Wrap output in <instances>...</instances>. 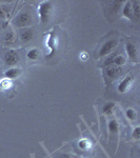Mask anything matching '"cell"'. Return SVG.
<instances>
[{"mask_svg": "<svg viewBox=\"0 0 140 158\" xmlns=\"http://www.w3.org/2000/svg\"><path fill=\"white\" fill-rule=\"evenodd\" d=\"M53 14V3L51 1H42L38 6V15L40 22L42 24H47L50 21Z\"/></svg>", "mask_w": 140, "mask_h": 158, "instance_id": "cell-1", "label": "cell"}, {"mask_svg": "<svg viewBox=\"0 0 140 158\" xmlns=\"http://www.w3.org/2000/svg\"><path fill=\"white\" fill-rule=\"evenodd\" d=\"M119 43V40L117 39H111L109 40V41L104 42L103 45L101 47L100 51H99V58L101 57H108L109 55H111L112 53L114 52V50L117 48V45H118Z\"/></svg>", "mask_w": 140, "mask_h": 158, "instance_id": "cell-2", "label": "cell"}, {"mask_svg": "<svg viewBox=\"0 0 140 158\" xmlns=\"http://www.w3.org/2000/svg\"><path fill=\"white\" fill-rule=\"evenodd\" d=\"M133 83H134V76H132V75L126 76V77L119 82L118 86H117V91L121 94L126 93V92H129L130 89L132 88Z\"/></svg>", "mask_w": 140, "mask_h": 158, "instance_id": "cell-3", "label": "cell"}, {"mask_svg": "<svg viewBox=\"0 0 140 158\" xmlns=\"http://www.w3.org/2000/svg\"><path fill=\"white\" fill-rule=\"evenodd\" d=\"M126 52L128 54L129 59L133 62H138V50L134 42L126 41Z\"/></svg>", "mask_w": 140, "mask_h": 158, "instance_id": "cell-4", "label": "cell"}, {"mask_svg": "<svg viewBox=\"0 0 140 158\" xmlns=\"http://www.w3.org/2000/svg\"><path fill=\"white\" fill-rule=\"evenodd\" d=\"M19 59L20 58H19L18 53L14 50L7 51L6 54H4V62H6V65H9V67H11V68L15 67V65L19 62Z\"/></svg>", "mask_w": 140, "mask_h": 158, "instance_id": "cell-5", "label": "cell"}, {"mask_svg": "<svg viewBox=\"0 0 140 158\" xmlns=\"http://www.w3.org/2000/svg\"><path fill=\"white\" fill-rule=\"evenodd\" d=\"M32 23V17L29 13L23 12V13H20L18 16L16 17V25L19 27H27L31 25Z\"/></svg>", "mask_w": 140, "mask_h": 158, "instance_id": "cell-6", "label": "cell"}, {"mask_svg": "<svg viewBox=\"0 0 140 158\" xmlns=\"http://www.w3.org/2000/svg\"><path fill=\"white\" fill-rule=\"evenodd\" d=\"M122 68L116 67V65H110L106 67L105 69V75L110 80H114V79L118 78V76L122 73Z\"/></svg>", "mask_w": 140, "mask_h": 158, "instance_id": "cell-7", "label": "cell"}, {"mask_svg": "<svg viewBox=\"0 0 140 158\" xmlns=\"http://www.w3.org/2000/svg\"><path fill=\"white\" fill-rule=\"evenodd\" d=\"M20 74H21V70L16 67H13V68H10L4 72V77L7 78V79H16L17 77H19Z\"/></svg>", "mask_w": 140, "mask_h": 158, "instance_id": "cell-8", "label": "cell"}, {"mask_svg": "<svg viewBox=\"0 0 140 158\" xmlns=\"http://www.w3.org/2000/svg\"><path fill=\"white\" fill-rule=\"evenodd\" d=\"M34 37V32H33L32 29H29V27H25V29H22L21 32H20V38L23 42H29L33 39Z\"/></svg>", "mask_w": 140, "mask_h": 158, "instance_id": "cell-9", "label": "cell"}, {"mask_svg": "<svg viewBox=\"0 0 140 158\" xmlns=\"http://www.w3.org/2000/svg\"><path fill=\"white\" fill-rule=\"evenodd\" d=\"M122 16L124 18L132 20L133 19V9H132V2L131 1H126L124 4L123 9H122Z\"/></svg>", "mask_w": 140, "mask_h": 158, "instance_id": "cell-10", "label": "cell"}, {"mask_svg": "<svg viewBox=\"0 0 140 158\" xmlns=\"http://www.w3.org/2000/svg\"><path fill=\"white\" fill-rule=\"evenodd\" d=\"M126 62V59L123 55H115L113 59V62H112V65H116V67L122 68Z\"/></svg>", "mask_w": 140, "mask_h": 158, "instance_id": "cell-11", "label": "cell"}, {"mask_svg": "<svg viewBox=\"0 0 140 158\" xmlns=\"http://www.w3.org/2000/svg\"><path fill=\"white\" fill-rule=\"evenodd\" d=\"M78 148L82 151H89V150L92 148V143L89 139L86 138H81L79 141H78Z\"/></svg>", "mask_w": 140, "mask_h": 158, "instance_id": "cell-12", "label": "cell"}, {"mask_svg": "<svg viewBox=\"0 0 140 158\" xmlns=\"http://www.w3.org/2000/svg\"><path fill=\"white\" fill-rule=\"evenodd\" d=\"M109 131L110 134H117L119 132V123L116 119H113L109 122Z\"/></svg>", "mask_w": 140, "mask_h": 158, "instance_id": "cell-13", "label": "cell"}, {"mask_svg": "<svg viewBox=\"0 0 140 158\" xmlns=\"http://www.w3.org/2000/svg\"><path fill=\"white\" fill-rule=\"evenodd\" d=\"M13 86V82L11 79H7V78H2L0 79V89L3 91H6L9 90V89H11Z\"/></svg>", "mask_w": 140, "mask_h": 158, "instance_id": "cell-14", "label": "cell"}, {"mask_svg": "<svg viewBox=\"0 0 140 158\" xmlns=\"http://www.w3.org/2000/svg\"><path fill=\"white\" fill-rule=\"evenodd\" d=\"M115 102H112V101H110V102H106V104H104L103 106V114H106V115H112L114 112V109H115Z\"/></svg>", "mask_w": 140, "mask_h": 158, "instance_id": "cell-15", "label": "cell"}, {"mask_svg": "<svg viewBox=\"0 0 140 158\" xmlns=\"http://www.w3.org/2000/svg\"><path fill=\"white\" fill-rule=\"evenodd\" d=\"M132 9H133V16H135V18L138 20L140 18V2H132Z\"/></svg>", "mask_w": 140, "mask_h": 158, "instance_id": "cell-16", "label": "cell"}, {"mask_svg": "<svg viewBox=\"0 0 140 158\" xmlns=\"http://www.w3.org/2000/svg\"><path fill=\"white\" fill-rule=\"evenodd\" d=\"M39 56H40V53H39V51H38L37 49L30 50L29 52H27V57L29 58V59H31V60H36V59L39 58Z\"/></svg>", "mask_w": 140, "mask_h": 158, "instance_id": "cell-17", "label": "cell"}, {"mask_svg": "<svg viewBox=\"0 0 140 158\" xmlns=\"http://www.w3.org/2000/svg\"><path fill=\"white\" fill-rule=\"evenodd\" d=\"M126 118L130 119L131 121H134L135 119L137 118V113L134 109H128L126 111Z\"/></svg>", "mask_w": 140, "mask_h": 158, "instance_id": "cell-18", "label": "cell"}, {"mask_svg": "<svg viewBox=\"0 0 140 158\" xmlns=\"http://www.w3.org/2000/svg\"><path fill=\"white\" fill-rule=\"evenodd\" d=\"M4 40H6V43H12L14 42L15 40V37H14V34L12 32H9L6 34V37H4Z\"/></svg>", "mask_w": 140, "mask_h": 158, "instance_id": "cell-19", "label": "cell"}, {"mask_svg": "<svg viewBox=\"0 0 140 158\" xmlns=\"http://www.w3.org/2000/svg\"><path fill=\"white\" fill-rule=\"evenodd\" d=\"M132 137H133L135 140L140 139V128L139 127H136V128L134 129L133 133H132Z\"/></svg>", "mask_w": 140, "mask_h": 158, "instance_id": "cell-20", "label": "cell"}, {"mask_svg": "<svg viewBox=\"0 0 140 158\" xmlns=\"http://www.w3.org/2000/svg\"><path fill=\"white\" fill-rule=\"evenodd\" d=\"M88 58H89V55H88V53L86 52H81L80 53V59L81 60H88Z\"/></svg>", "mask_w": 140, "mask_h": 158, "instance_id": "cell-21", "label": "cell"}, {"mask_svg": "<svg viewBox=\"0 0 140 158\" xmlns=\"http://www.w3.org/2000/svg\"><path fill=\"white\" fill-rule=\"evenodd\" d=\"M63 158H79L77 156H75V155H62Z\"/></svg>", "mask_w": 140, "mask_h": 158, "instance_id": "cell-22", "label": "cell"}, {"mask_svg": "<svg viewBox=\"0 0 140 158\" xmlns=\"http://www.w3.org/2000/svg\"><path fill=\"white\" fill-rule=\"evenodd\" d=\"M4 17H6V15H4V13H3V11H2L1 6H0V18H4Z\"/></svg>", "mask_w": 140, "mask_h": 158, "instance_id": "cell-23", "label": "cell"}]
</instances>
